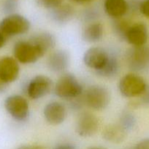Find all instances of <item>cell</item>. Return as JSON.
Returning a JSON list of instances; mask_svg holds the SVG:
<instances>
[{"label":"cell","mask_w":149,"mask_h":149,"mask_svg":"<svg viewBox=\"0 0 149 149\" xmlns=\"http://www.w3.org/2000/svg\"><path fill=\"white\" fill-rule=\"evenodd\" d=\"M54 92L57 97L71 100L81 95L83 93V88L74 74L65 73L57 80Z\"/></svg>","instance_id":"obj_1"},{"label":"cell","mask_w":149,"mask_h":149,"mask_svg":"<svg viewBox=\"0 0 149 149\" xmlns=\"http://www.w3.org/2000/svg\"><path fill=\"white\" fill-rule=\"evenodd\" d=\"M83 97L85 105L96 111L105 109L110 101V93L108 89L99 84L88 87L83 93Z\"/></svg>","instance_id":"obj_2"},{"label":"cell","mask_w":149,"mask_h":149,"mask_svg":"<svg viewBox=\"0 0 149 149\" xmlns=\"http://www.w3.org/2000/svg\"><path fill=\"white\" fill-rule=\"evenodd\" d=\"M31 27L29 20L19 14H10L0 23V31L5 37H13L27 33Z\"/></svg>","instance_id":"obj_3"},{"label":"cell","mask_w":149,"mask_h":149,"mask_svg":"<svg viewBox=\"0 0 149 149\" xmlns=\"http://www.w3.org/2000/svg\"><path fill=\"white\" fill-rule=\"evenodd\" d=\"M148 88L145 81L138 74H128L122 77L118 83V90L124 97H140Z\"/></svg>","instance_id":"obj_4"},{"label":"cell","mask_w":149,"mask_h":149,"mask_svg":"<svg viewBox=\"0 0 149 149\" xmlns=\"http://www.w3.org/2000/svg\"><path fill=\"white\" fill-rule=\"evenodd\" d=\"M126 62L128 68L134 72L149 68V47H132L127 51Z\"/></svg>","instance_id":"obj_5"},{"label":"cell","mask_w":149,"mask_h":149,"mask_svg":"<svg viewBox=\"0 0 149 149\" xmlns=\"http://www.w3.org/2000/svg\"><path fill=\"white\" fill-rule=\"evenodd\" d=\"M4 108L12 118L23 122L29 115V105L25 97L19 95H12L4 100Z\"/></svg>","instance_id":"obj_6"},{"label":"cell","mask_w":149,"mask_h":149,"mask_svg":"<svg viewBox=\"0 0 149 149\" xmlns=\"http://www.w3.org/2000/svg\"><path fill=\"white\" fill-rule=\"evenodd\" d=\"M14 58L22 64H32L36 63L43 57L39 49L29 40H20L13 47Z\"/></svg>","instance_id":"obj_7"},{"label":"cell","mask_w":149,"mask_h":149,"mask_svg":"<svg viewBox=\"0 0 149 149\" xmlns=\"http://www.w3.org/2000/svg\"><path fill=\"white\" fill-rule=\"evenodd\" d=\"M53 81L45 75H37L32 79L26 85V93L32 100H38L51 93Z\"/></svg>","instance_id":"obj_8"},{"label":"cell","mask_w":149,"mask_h":149,"mask_svg":"<svg viewBox=\"0 0 149 149\" xmlns=\"http://www.w3.org/2000/svg\"><path fill=\"white\" fill-rule=\"evenodd\" d=\"M99 119L90 112L85 111L79 115L77 119L75 130L77 135L83 138H89L97 132L99 129Z\"/></svg>","instance_id":"obj_9"},{"label":"cell","mask_w":149,"mask_h":149,"mask_svg":"<svg viewBox=\"0 0 149 149\" xmlns=\"http://www.w3.org/2000/svg\"><path fill=\"white\" fill-rule=\"evenodd\" d=\"M110 53L100 47H92L89 48L83 57L85 65L95 72L99 71L105 65L109 58Z\"/></svg>","instance_id":"obj_10"},{"label":"cell","mask_w":149,"mask_h":149,"mask_svg":"<svg viewBox=\"0 0 149 149\" xmlns=\"http://www.w3.org/2000/svg\"><path fill=\"white\" fill-rule=\"evenodd\" d=\"M43 116L50 125H59L67 118V109L61 102L51 101L44 107Z\"/></svg>","instance_id":"obj_11"},{"label":"cell","mask_w":149,"mask_h":149,"mask_svg":"<svg viewBox=\"0 0 149 149\" xmlns=\"http://www.w3.org/2000/svg\"><path fill=\"white\" fill-rule=\"evenodd\" d=\"M20 66L13 57L5 56L0 59V79L7 84L14 82L18 78Z\"/></svg>","instance_id":"obj_12"},{"label":"cell","mask_w":149,"mask_h":149,"mask_svg":"<svg viewBox=\"0 0 149 149\" xmlns=\"http://www.w3.org/2000/svg\"><path fill=\"white\" fill-rule=\"evenodd\" d=\"M148 39L147 26L143 23H137L131 25L127 30L124 40L132 47L145 45Z\"/></svg>","instance_id":"obj_13"},{"label":"cell","mask_w":149,"mask_h":149,"mask_svg":"<svg viewBox=\"0 0 149 149\" xmlns=\"http://www.w3.org/2000/svg\"><path fill=\"white\" fill-rule=\"evenodd\" d=\"M70 63V57L68 52L64 49H58L50 55L47 65L53 72L61 73L67 69Z\"/></svg>","instance_id":"obj_14"},{"label":"cell","mask_w":149,"mask_h":149,"mask_svg":"<svg viewBox=\"0 0 149 149\" xmlns=\"http://www.w3.org/2000/svg\"><path fill=\"white\" fill-rule=\"evenodd\" d=\"M29 40L39 49L43 56L47 52L53 49L56 44L55 36L48 31L37 33L32 36Z\"/></svg>","instance_id":"obj_15"},{"label":"cell","mask_w":149,"mask_h":149,"mask_svg":"<svg viewBox=\"0 0 149 149\" xmlns=\"http://www.w3.org/2000/svg\"><path fill=\"white\" fill-rule=\"evenodd\" d=\"M127 132L119 124L108 125L102 132V138L112 143H121L125 139Z\"/></svg>","instance_id":"obj_16"},{"label":"cell","mask_w":149,"mask_h":149,"mask_svg":"<svg viewBox=\"0 0 149 149\" xmlns=\"http://www.w3.org/2000/svg\"><path fill=\"white\" fill-rule=\"evenodd\" d=\"M104 7L108 15L114 19L121 18L128 10L126 0H105Z\"/></svg>","instance_id":"obj_17"},{"label":"cell","mask_w":149,"mask_h":149,"mask_svg":"<svg viewBox=\"0 0 149 149\" xmlns=\"http://www.w3.org/2000/svg\"><path fill=\"white\" fill-rule=\"evenodd\" d=\"M103 35V26L98 22H93L85 28L82 33V38L86 42L96 43L102 39Z\"/></svg>","instance_id":"obj_18"},{"label":"cell","mask_w":149,"mask_h":149,"mask_svg":"<svg viewBox=\"0 0 149 149\" xmlns=\"http://www.w3.org/2000/svg\"><path fill=\"white\" fill-rule=\"evenodd\" d=\"M74 15V10L69 4L60 5L59 7L52 10L51 18L58 24H65L70 22Z\"/></svg>","instance_id":"obj_19"},{"label":"cell","mask_w":149,"mask_h":149,"mask_svg":"<svg viewBox=\"0 0 149 149\" xmlns=\"http://www.w3.org/2000/svg\"><path fill=\"white\" fill-rule=\"evenodd\" d=\"M119 68L120 65L118 58L114 55L110 54L105 65L99 71H96V74L103 78H113L118 74Z\"/></svg>","instance_id":"obj_20"},{"label":"cell","mask_w":149,"mask_h":149,"mask_svg":"<svg viewBox=\"0 0 149 149\" xmlns=\"http://www.w3.org/2000/svg\"><path fill=\"white\" fill-rule=\"evenodd\" d=\"M130 26L131 25L124 19H115L113 23H112V30H113L114 33L116 35L117 37L119 38L120 39L124 40L125 35Z\"/></svg>","instance_id":"obj_21"},{"label":"cell","mask_w":149,"mask_h":149,"mask_svg":"<svg viewBox=\"0 0 149 149\" xmlns=\"http://www.w3.org/2000/svg\"><path fill=\"white\" fill-rule=\"evenodd\" d=\"M119 124L127 132L131 130L136 125V119L132 113L124 111L120 116Z\"/></svg>","instance_id":"obj_22"},{"label":"cell","mask_w":149,"mask_h":149,"mask_svg":"<svg viewBox=\"0 0 149 149\" xmlns=\"http://www.w3.org/2000/svg\"><path fill=\"white\" fill-rule=\"evenodd\" d=\"M62 1L63 0H37L39 4L42 7L51 10H53L61 5Z\"/></svg>","instance_id":"obj_23"},{"label":"cell","mask_w":149,"mask_h":149,"mask_svg":"<svg viewBox=\"0 0 149 149\" xmlns=\"http://www.w3.org/2000/svg\"><path fill=\"white\" fill-rule=\"evenodd\" d=\"M140 11L143 15L149 18V0H144L140 4Z\"/></svg>","instance_id":"obj_24"},{"label":"cell","mask_w":149,"mask_h":149,"mask_svg":"<svg viewBox=\"0 0 149 149\" xmlns=\"http://www.w3.org/2000/svg\"><path fill=\"white\" fill-rule=\"evenodd\" d=\"M140 101L139 103L144 106H148L149 105V87L146 89L145 91L140 96Z\"/></svg>","instance_id":"obj_25"},{"label":"cell","mask_w":149,"mask_h":149,"mask_svg":"<svg viewBox=\"0 0 149 149\" xmlns=\"http://www.w3.org/2000/svg\"><path fill=\"white\" fill-rule=\"evenodd\" d=\"M134 149H149V138H146L140 141L134 146Z\"/></svg>","instance_id":"obj_26"},{"label":"cell","mask_w":149,"mask_h":149,"mask_svg":"<svg viewBox=\"0 0 149 149\" xmlns=\"http://www.w3.org/2000/svg\"><path fill=\"white\" fill-rule=\"evenodd\" d=\"M15 9V4L13 1H7L4 4V10L6 13H11Z\"/></svg>","instance_id":"obj_27"},{"label":"cell","mask_w":149,"mask_h":149,"mask_svg":"<svg viewBox=\"0 0 149 149\" xmlns=\"http://www.w3.org/2000/svg\"><path fill=\"white\" fill-rule=\"evenodd\" d=\"M17 149H45L43 146L39 145H23Z\"/></svg>","instance_id":"obj_28"},{"label":"cell","mask_w":149,"mask_h":149,"mask_svg":"<svg viewBox=\"0 0 149 149\" xmlns=\"http://www.w3.org/2000/svg\"><path fill=\"white\" fill-rule=\"evenodd\" d=\"M53 149H77L76 147L72 145V144H61V145L58 146L56 148H54Z\"/></svg>","instance_id":"obj_29"},{"label":"cell","mask_w":149,"mask_h":149,"mask_svg":"<svg viewBox=\"0 0 149 149\" xmlns=\"http://www.w3.org/2000/svg\"><path fill=\"white\" fill-rule=\"evenodd\" d=\"M7 85H8V84H7V83L4 82V81L0 79V94H2L3 93H4V92L7 90Z\"/></svg>","instance_id":"obj_30"},{"label":"cell","mask_w":149,"mask_h":149,"mask_svg":"<svg viewBox=\"0 0 149 149\" xmlns=\"http://www.w3.org/2000/svg\"><path fill=\"white\" fill-rule=\"evenodd\" d=\"M6 42V37L4 36V35L1 33V31H0V49L2 48L4 46Z\"/></svg>","instance_id":"obj_31"},{"label":"cell","mask_w":149,"mask_h":149,"mask_svg":"<svg viewBox=\"0 0 149 149\" xmlns=\"http://www.w3.org/2000/svg\"><path fill=\"white\" fill-rule=\"evenodd\" d=\"M72 1H74L76 3H78V4H85V3L89 2L92 0H72Z\"/></svg>","instance_id":"obj_32"},{"label":"cell","mask_w":149,"mask_h":149,"mask_svg":"<svg viewBox=\"0 0 149 149\" xmlns=\"http://www.w3.org/2000/svg\"><path fill=\"white\" fill-rule=\"evenodd\" d=\"M89 149H105V148H102V147H91V148H90Z\"/></svg>","instance_id":"obj_33"}]
</instances>
